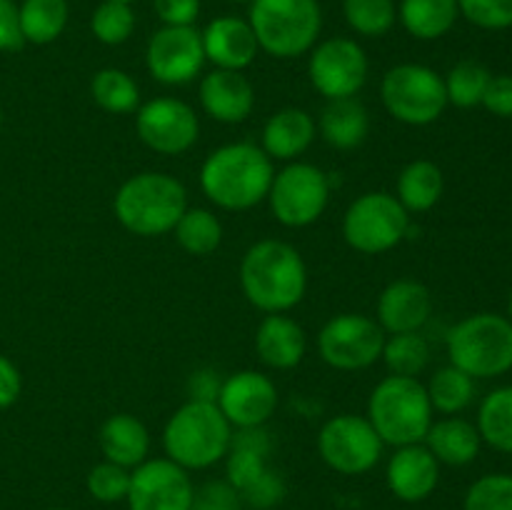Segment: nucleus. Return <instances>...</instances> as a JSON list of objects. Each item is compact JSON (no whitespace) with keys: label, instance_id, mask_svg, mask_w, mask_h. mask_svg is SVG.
Wrapping results in <instances>:
<instances>
[{"label":"nucleus","instance_id":"29","mask_svg":"<svg viewBox=\"0 0 512 510\" xmlns=\"http://www.w3.org/2000/svg\"><path fill=\"white\" fill-rule=\"evenodd\" d=\"M18 18L25 43L48 45L68 25V0H23Z\"/></svg>","mask_w":512,"mask_h":510},{"label":"nucleus","instance_id":"17","mask_svg":"<svg viewBox=\"0 0 512 510\" xmlns=\"http://www.w3.org/2000/svg\"><path fill=\"white\" fill-rule=\"evenodd\" d=\"M218 408L228 418L230 425L238 428H258L268 423L270 415L278 408V390L268 375L255 370L235 373L220 385Z\"/></svg>","mask_w":512,"mask_h":510},{"label":"nucleus","instance_id":"32","mask_svg":"<svg viewBox=\"0 0 512 510\" xmlns=\"http://www.w3.org/2000/svg\"><path fill=\"white\" fill-rule=\"evenodd\" d=\"M425 390H428L430 405L435 410H440L445 415H455L473 403L475 378H470L468 373H463L455 365H448V368H440L433 375V380H430V385Z\"/></svg>","mask_w":512,"mask_h":510},{"label":"nucleus","instance_id":"9","mask_svg":"<svg viewBox=\"0 0 512 510\" xmlns=\"http://www.w3.org/2000/svg\"><path fill=\"white\" fill-rule=\"evenodd\" d=\"M343 233L360 253H385L408 233V210L388 193H365L345 213Z\"/></svg>","mask_w":512,"mask_h":510},{"label":"nucleus","instance_id":"47","mask_svg":"<svg viewBox=\"0 0 512 510\" xmlns=\"http://www.w3.org/2000/svg\"><path fill=\"white\" fill-rule=\"evenodd\" d=\"M220 388H218V380L213 378V373H198L193 378V400H210L215 403L218 398Z\"/></svg>","mask_w":512,"mask_h":510},{"label":"nucleus","instance_id":"7","mask_svg":"<svg viewBox=\"0 0 512 510\" xmlns=\"http://www.w3.org/2000/svg\"><path fill=\"white\" fill-rule=\"evenodd\" d=\"M248 23L265 53L295 58L315 45L323 13L318 0H250Z\"/></svg>","mask_w":512,"mask_h":510},{"label":"nucleus","instance_id":"38","mask_svg":"<svg viewBox=\"0 0 512 510\" xmlns=\"http://www.w3.org/2000/svg\"><path fill=\"white\" fill-rule=\"evenodd\" d=\"M135 13L128 3L103 0L90 18V30L105 45H120L133 35Z\"/></svg>","mask_w":512,"mask_h":510},{"label":"nucleus","instance_id":"34","mask_svg":"<svg viewBox=\"0 0 512 510\" xmlns=\"http://www.w3.org/2000/svg\"><path fill=\"white\" fill-rule=\"evenodd\" d=\"M173 230L178 235V243L190 255L213 253L220 245V238H223V228H220L218 218L205 208L185 210L183 218L178 220V225Z\"/></svg>","mask_w":512,"mask_h":510},{"label":"nucleus","instance_id":"2","mask_svg":"<svg viewBox=\"0 0 512 510\" xmlns=\"http://www.w3.org/2000/svg\"><path fill=\"white\" fill-rule=\"evenodd\" d=\"M240 283L250 303L268 313L298 305L305 295V263L293 245L283 240H260L245 253Z\"/></svg>","mask_w":512,"mask_h":510},{"label":"nucleus","instance_id":"45","mask_svg":"<svg viewBox=\"0 0 512 510\" xmlns=\"http://www.w3.org/2000/svg\"><path fill=\"white\" fill-rule=\"evenodd\" d=\"M23 43L18 5L13 0H0V50H20Z\"/></svg>","mask_w":512,"mask_h":510},{"label":"nucleus","instance_id":"42","mask_svg":"<svg viewBox=\"0 0 512 510\" xmlns=\"http://www.w3.org/2000/svg\"><path fill=\"white\" fill-rule=\"evenodd\" d=\"M243 508V498L238 490L223 480H210L203 488L195 490L193 505L190 510H240Z\"/></svg>","mask_w":512,"mask_h":510},{"label":"nucleus","instance_id":"24","mask_svg":"<svg viewBox=\"0 0 512 510\" xmlns=\"http://www.w3.org/2000/svg\"><path fill=\"white\" fill-rule=\"evenodd\" d=\"M425 443H428L425 448L435 455L438 463L458 468V465H468L478 458L483 438L478 433V425L463 418H443L430 425Z\"/></svg>","mask_w":512,"mask_h":510},{"label":"nucleus","instance_id":"26","mask_svg":"<svg viewBox=\"0 0 512 510\" xmlns=\"http://www.w3.org/2000/svg\"><path fill=\"white\" fill-rule=\"evenodd\" d=\"M315 138V123L305 110L285 108L265 123L263 145L268 158L290 160L303 153Z\"/></svg>","mask_w":512,"mask_h":510},{"label":"nucleus","instance_id":"52","mask_svg":"<svg viewBox=\"0 0 512 510\" xmlns=\"http://www.w3.org/2000/svg\"><path fill=\"white\" fill-rule=\"evenodd\" d=\"M50 510H60V508H50Z\"/></svg>","mask_w":512,"mask_h":510},{"label":"nucleus","instance_id":"21","mask_svg":"<svg viewBox=\"0 0 512 510\" xmlns=\"http://www.w3.org/2000/svg\"><path fill=\"white\" fill-rule=\"evenodd\" d=\"M200 103L220 123H243L255 105L253 85L240 70H213L200 83Z\"/></svg>","mask_w":512,"mask_h":510},{"label":"nucleus","instance_id":"1","mask_svg":"<svg viewBox=\"0 0 512 510\" xmlns=\"http://www.w3.org/2000/svg\"><path fill=\"white\" fill-rule=\"evenodd\" d=\"M273 163L268 153L250 143L223 145L203 163L200 185L215 205L245 210L258 205L273 185Z\"/></svg>","mask_w":512,"mask_h":510},{"label":"nucleus","instance_id":"3","mask_svg":"<svg viewBox=\"0 0 512 510\" xmlns=\"http://www.w3.org/2000/svg\"><path fill=\"white\" fill-rule=\"evenodd\" d=\"M230 423L210 400H190L173 418L163 433L165 453L180 468H208L218 463L230 448Z\"/></svg>","mask_w":512,"mask_h":510},{"label":"nucleus","instance_id":"46","mask_svg":"<svg viewBox=\"0 0 512 510\" xmlns=\"http://www.w3.org/2000/svg\"><path fill=\"white\" fill-rule=\"evenodd\" d=\"M20 395V373L5 355H0V410L13 405Z\"/></svg>","mask_w":512,"mask_h":510},{"label":"nucleus","instance_id":"50","mask_svg":"<svg viewBox=\"0 0 512 510\" xmlns=\"http://www.w3.org/2000/svg\"><path fill=\"white\" fill-rule=\"evenodd\" d=\"M233 3H250V0H233Z\"/></svg>","mask_w":512,"mask_h":510},{"label":"nucleus","instance_id":"30","mask_svg":"<svg viewBox=\"0 0 512 510\" xmlns=\"http://www.w3.org/2000/svg\"><path fill=\"white\" fill-rule=\"evenodd\" d=\"M443 173L430 160H415L400 173L398 178V200L405 210L423 213L430 210L443 195Z\"/></svg>","mask_w":512,"mask_h":510},{"label":"nucleus","instance_id":"11","mask_svg":"<svg viewBox=\"0 0 512 510\" xmlns=\"http://www.w3.org/2000/svg\"><path fill=\"white\" fill-rule=\"evenodd\" d=\"M320 455L333 470L345 475L368 473L383 455V440L368 418L338 415L328 420L318 438Z\"/></svg>","mask_w":512,"mask_h":510},{"label":"nucleus","instance_id":"12","mask_svg":"<svg viewBox=\"0 0 512 510\" xmlns=\"http://www.w3.org/2000/svg\"><path fill=\"white\" fill-rule=\"evenodd\" d=\"M385 330L375 320L358 313H345L320 330L318 348L328 365L338 370H360L383 355Z\"/></svg>","mask_w":512,"mask_h":510},{"label":"nucleus","instance_id":"23","mask_svg":"<svg viewBox=\"0 0 512 510\" xmlns=\"http://www.w3.org/2000/svg\"><path fill=\"white\" fill-rule=\"evenodd\" d=\"M260 360L270 368H295L305 355V335L295 320L285 315H268L255 335Z\"/></svg>","mask_w":512,"mask_h":510},{"label":"nucleus","instance_id":"51","mask_svg":"<svg viewBox=\"0 0 512 510\" xmlns=\"http://www.w3.org/2000/svg\"><path fill=\"white\" fill-rule=\"evenodd\" d=\"M0 123H3V115H0Z\"/></svg>","mask_w":512,"mask_h":510},{"label":"nucleus","instance_id":"35","mask_svg":"<svg viewBox=\"0 0 512 510\" xmlns=\"http://www.w3.org/2000/svg\"><path fill=\"white\" fill-rule=\"evenodd\" d=\"M383 358L393 375L415 378V375L423 373L425 365H428L430 345L418 330H415V333H395L393 338L385 340Z\"/></svg>","mask_w":512,"mask_h":510},{"label":"nucleus","instance_id":"48","mask_svg":"<svg viewBox=\"0 0 512 510\" xmlns=\"http://www.w3.org/2000/svg\"><path fill=\"white\" fill-rule=\"evenodd\" d=\"M508 320L512 323V295H510V300H508Z\"/></svg>","mask_w":512,"mask_h":510},{"label":"nucleus","instance_id":"44","mask_svg":"<svg viewBox=\"0 0 512 510\" xmlns=\"http://www.w3.org/2000/svg\"><path fill=\"white\" fill-rule=\"evenodd\" d=\"M155 15L165 25H193L200 15V0H155Z\"/></svg>","mask_w":512,"mask_h":510},{"label":"nucleus","instance_id":"4","mask_svg":"<svg viewBox=\"0 0 512 510\" xmlns=\"http://www.w3.org/2000/svg\"><path fill=\"white\" fill-rule=\"evenodd\" d=\"M180 180L165 173H143L125 180L115 195V215L135 235H163L178 225L188 208Z\"/></svg>","mask_w":512,"mask_h":510},{"label":"nucleus","instance_id":"40","mask_svg":"<svg viewBox=\"0 0 512 510\" xmlns=\"http://www.w3.org/2000/svg\"><path fill=\"white\" fill-rule=\"evenodd\" d=\"M130 488V473L128 468L115 463H100L88 473V490L95 500L103 503H118V500L128 498Z\"/></svg>","mask_w":512,"mask_h":510},{"label":"nucleus","instance_id":"10","mask_svg":"<svg viewBox=\"0 0 512 510\" xmlns=\"http://www.w3.org/2000/svg\"><path fill=\"white\" fill-rule=\"evenodd\" d=\"M268 198L280 223L300 228L318 220L328 205V178L315 165L293 163L275 175Z\"/></svg>","mask_w":512,"mask_h":510},{"label":"nucleus","instance_id":"28","mask_svg":"<svg viewBox=\"0 0 512 510\" xmlns=\"http://www.w3.org/2000/svg\"><path fill=\"white\" fill-rule=\"evenodd\" d=\"M405 30L418 40H438L450 33L458 20V0H400L398 8Z\"/></svg>","mask_w":512,"mask_h":510},{"label":"nucleus","instance_id":"27","mask_svg":"<svg viewBox=\"0 0 512 510\" xmlns=\"http://www.w3.org/2000/svg\"><path fill=\"white\" fill-rule=\"evenodd\" d=\"M370 128L368 110L355 98H338L325 105L320 115V133L333 148H358Z\"/></svg>","mask_w":512,"mask_h":510},{"label":"nucleus","instance_id":"36","mask_svg":"<svg viewBox=\"0 0 512 510\" xmlns=\"http://www.w3.org/2000/svg\"><path fill=\"white\" fill-rule=\"evenodd\" d=\"M90 90H93L95 103L108 113H133L140 100L135 80L118 68L100 70Z\"/></svg>","mask_w":512,"mask_h":510},{"label":"nucleus","instance_id":"41","mask_svg":"<svg viewBox=\"0 0 512 510\" xmlns=\"http://www.w3.org/2000/svg\"><path fill=\"white\" fill-rule=\"evenodd\" d=\"M458 10L483 30L512 28V0H458Z\"/></svg>","mask_w":512,"mask_h":510},{"label":"nucleus","instance_id":"20","mask_svg":"<svg viewBox=\"0 0 512 510\" xmlns=\"http://www.w3.org/2000/svg\"><path fill=\"white\" fill-rule=\"evenodd\" d=\"M440 480V463L425 445H403L388 463V485L405 503L425 500Z\"/></svg>","mask_w":512,"mask_h":510},{"label":"nucleus","instance_id":"13","mask_svg":"<svg viewBox=\"0 0 512 510\" xmlns=\"http://www.w3.org/2000/svg\"><path fill=\"white\" fill-rule=\"evenodd\" d=\"M145 63H148L150 75L160 83H188L205 63L203 33H198L193 25H163L150 38Z\"/></svg>","mask_w":512,"mask_h":510},{"label":"nucleus","instance_id":"14","mask_svg":"<svg viewBox=\"0 0 512 510\" xmlns=\"http://www.w3.org/2000/svg\"><path fill=\"white\" fill-rule=\"evenodd\" d=\"M368 78L365 50L350 38H330L310 55V80L328 100L353 98Z\"/></svg>","mask_w":512,"mask_h":510},{"label":"nucleus","instance_id":"31","mask_svg":"<svg viewBox=\"0 0 512 510\" xmlns=\"http://www.w3.org/2000/svg\"><path fill=\"white\" fill-rule=\"evenodd\" d=\"M478 433L490 448L512 453V385L485 395L478 410Z\"/></svg>","mask_w":512,"mask_h":510},{"label":"nucleus","instance_id":"33","mask_svg":"<svg viewBox=\"0 0 512 510\" xmlns=\"http://www.w3.org/2000/svg\"><path fill=\"white\" fill-rule=\"evenodd\" d=\"M490 78H493V73L483 63H478V60H460L458 65H453L448 78H445L448 103L458 105V108H475V105L483 103Z\"/></svg>","mask_w":512,"mask_h":510},{"label":"nucleus","instance_id":"39","mask_svg":"<svg viewBox=\"0 0 512 510\" xmlns=\"http://www.w3.org/2000/svg\"><path fill=\"white\" fill-rule=\"evenodd\" d=\"M465 510H512V475L490 473L475 480L465 493Z\"/></svg>","mask_w":512,"mask_h":510},{"label":"nucleus","instance_id":"43","mask_svg":"<svg viewBox=\"0 0 512 510\" xmlns=\"http://www.w3.org/2000/svg\"><path fill=\"white\" fill-rule=\"evenodd\" d=\"M480 105L498 118H512V75H493Z\"/></svg>","mask_w":512,"mask_h":510},{"label":"nucleus","instance_id":"6","mask_svg":"<svg viewBox=\"0 0 512 510\" xmlns=\"http://www.w3.org/2000/svg\"><path fill=\"white\" fill-rule=\"evenodd\" d=\"M450 365L470 378H498L512 370V323L505 315L478 313L448 333Z\"/></svg>","mask_w":512,"mask_h":510},{"label":"nucleus","instance_id":"18","mask_svg":"<svg viewBox=\"0 0 512 510\" xmlns=\"http://www.w3.org/2000/svg\"><path fill=\"white\" fill-rule=\"evenodd\" d=\"M433 313L430 290L418 280H395L378 300L380 328L388 333H415Z\"/></svg>","mask_w":512,"mask_h":510},{"label":"nucleus","instance_id":"22","mask_svg":"<svg viewBox=\"0 0 512 510\" xmlns=\"http://www.w3.org/2000/svg\"><path fill=\"white\" fill-rule=\"evenodd\" d=\"M228 450V483L238 490L240 498L275 473L268 468L270 435L265 433L263 425L240 428V433L230 440Z\"/></svg>","mask_w":512,"mask_h":510},{"label":"nucleus","instance_id":"37","mask_svg":"<svg viewBox=\"0 0 512 510\" xmlns=\"http://www.w3.org/2000/svg\"><path fill=\"white\" fill-rule=\"evenodd\" d=\"M343 13L350 28L365 38H380L398 18L395 0H343Z\"/></svg>","mask_w":512,"mask_h":510},{"label":"nucleus","instance_id":"25","mask_svg":"<svg viewBox=\"0 0 512 510\" xmlns=\"http://www.w3.org/2000/svg\"><path fill=\"white\" fill-rule=\"evenodd\" d=\"M100 448L110 463L123 465V468H138L140 463H145L150 448L148 430L133 415H113L100 428Z\"/></svg>","mask_w":512,"mask_h":510},{"label":"nucleus","instance_id":"8","mask_svg":"<svg viewBox=\"0 0 512 510\" xmlns=\"http://www.w3.org/2000/svg\"><path fill=\"white\" fill-rule=\"evenodd\" d=\"M383 103L400 123L428 125L448 105L445 80L425 65H395L383 78Z\"/></svg>","mask_w":512,"mask_h":510},{"label":"nucleus","instance_id":"49","mask_svg":"<svg viewBox=\"0 0 512 510\" xmlns=\"http://www.w3.org/2000/svg\"><path fill=\"white\" fill-rule=\"evenodd\" d=\"M118 3H128L130 5V3H135V0H118Z\"/></svg>","mask_w":512,"mask_h":510},{"label":"nucleus","instance_id":"15","mask_svg":"<svg viewBox=\"0 0 512 510\" xmlns=\"http://www.w3.org/2000/svg\"><path fill=\"white\" fill-rule=\"evenodd\" d=\"M195 488L173 460H148L130 473V510H190Z\"/></svg>","mask_w":512,"mask_h":510},{"label":"nucleus","instance_id":"5","mask_svg":"<svg viewBox=\"0 0 512 510\" xmlns=\"http://www.w3.org/2000/svg\"><path fill=\"white\" fill-rule=\"evenodd\" d=\"M368 415L380 440L398 448L423 443L433 425V405H430L428 390L415 378H405V375H390L373 390Z\"/></svg>","mask_w":512,"mask_h":510},{"label":"nucleus","instance_id":"19","mask_svg":"<svg viewBox=\"0 0 512 510\" xmlns=\"http://www.w3.org/2000/svg\"><path fill=\"white\" fill-rule=\"evenodd\" d=\"M258 40L248 20L223 15V18L210 20L203 30V50L205 58L213 60L223 70H243L258 55Z\"/></svg>","mask_w":512,"mask_h":510},{"label":"nucleus","instance_id":"16","mask_svg":"<svg viewBox=\"0 0 512 510\" xmlns=\"http://www.w3.org/2000/svg\"><path fill=\"white\" fill-rule=\"evenodd\" d=\"M198 130V118L183 100L155 98L138 113V135L155 153H185L198 140Z\"/></svg>","mask_w":512,"mask_h":510}]
</instances>
